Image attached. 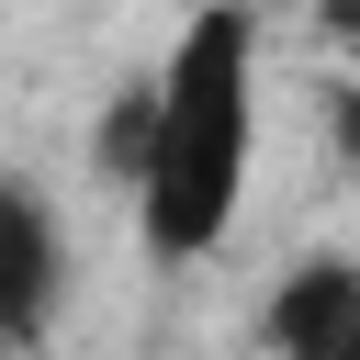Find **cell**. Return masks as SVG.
Segmentation results:
<instances>
[{"instance_id":"6da1fadb","label":"cell","mask_w":360,"mask_h":360,"mask_svg":"<svg viewBox=\"0 0 360 360\" xmlns=\"http://www.w3.org/2000/svg\"><path fill=\"white\" fill-rule=\"evenodd\" d=\"M259 158V11L202 0L146 68V158H135V248L146 270H202L248 214Z\"/></svg>"},{"instance_id":"7a4b0ae2","label":"cell","mask_w":360,"mask_h":360,"mask_svg":"<svg viewBox=\"0 0 360 360\" xmlns=\"http://www.w3.org/2000/svg\"><path fill=\"white\" fill-rule=\"evenodd\" d=\"M56 315H68V225H56L45 180L0 169V338H11V360H34L56 338Z\"/></svg>"},{"instance_id":"3957f363","label":"cell","mask_w":360,"mask_h":360,"mask_svg":"<svg viewBox=\"0 0 360 360\" xmlns=\"http://www.w3.org/2000/svg\"><path fill=\"white\" fill-rule=\"evenodd\" d=\"M349 315H360V259H349V248H315V259H292V270L270 281L259 349H270V360H326Z\"/></svg>"},{"instance_id":"277c9868","label":"cell","mask_w":360,"mask_h":360,"mask_svg":"<svg viewBox=\"0 0 360 360\" xmlns=\"http://www.w3.org/2000/svg\"><path fill=\"white\" fill-rule=\"evenodd\" d=\"M326 158H349V169H360V79H338V90H326Z\"/></svg>"},{"instance_id":"5b68a950","label":"cell","mask_w":360,"mask_h":360,"mask_svg":"<svg viewBox=\"0 0 360 360\" xmlns=\"http://www.w3.org/2000/svg\"><path fill=\"white\" fill-rule=\"evenodd\" d=\"M304 11H315V34H326L338 56H360V0H304Z\"/></svg>"},{"instance_id":"8992f818","label":"cell","mask_w":360,"mask_h":360,"mask_svg":"<svg viewBox=\"0 0 360 360\" xmlns=\"http://www.w3.org/2000/svg\"><path fill=\"white\" fill-rule=\"evenodd\" d=\"M326 360H360V315H349V326H338V349H326Z\"/></svg>"},{"instance_id":"52a82bcc","label":"cell","mask_w":360,"mask_h":360,"mask_svg":"<svg viewBox=\"0 0 360 360\" xmlns=\"http://www.w3.org/2000/svg\"><path fill=\"white\" fill-rule=\"evenodd\" d=\"M0 360H11V338H0Z\"/></svg>"}]
</instances>
